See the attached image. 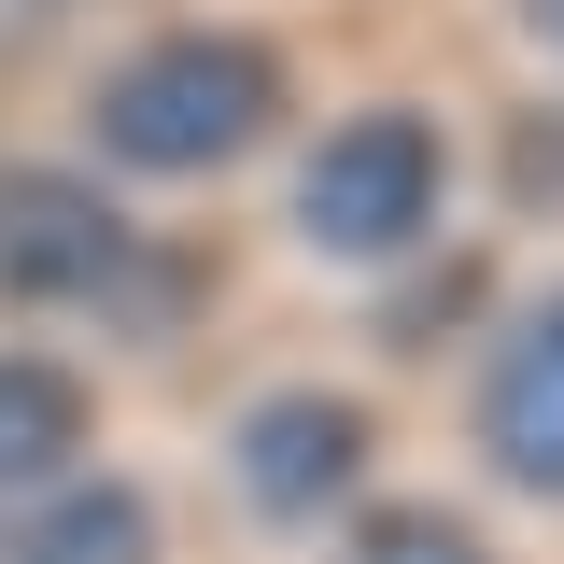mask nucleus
Returning a JSON list of instances; mask_svg holds the SVG:
<instances>
[{
  "mask_svg": "<svg viewBox=\"0 0 564 564\" xmlns=\"http://www.w3.org/2000/svg\"><path fill=\"white\" fill-rule=\"evenodd\" d=\"M128 240H141V212L85 155H0V311H29V339L43 325H99Z\"/></svg>",
  "mask_w": 564,
  "mask_h": 564,
  "instance_id": "obj_4",
  "label": "nucleus"
},
{
  "mask_svg": "<svg viewBox=\"0 0 564 564\" xmlns=\"http://www.w3.org/2000/svg\"><path fill=\"white\" fill-rule=\"evenodd\" d=\"M0 564H170V494L128 466H70L57 494L0 508Z\"/></svg>",
  "mask_w": 564,
  "mask_h": 564,
  "instance_id": "obj_7",
  "label": "nucleus"
},
{
  "mask_svg": "<svg viewBox=\"0 0 564 564\" xmlns=\"http://www.w3.org/2000/svg\"><path fill=\"white\" fill-rule=\"evenodd\" d=\"M466 325H494V254H410V269H381V296H367V339L381 352H437L466 339Z\"/></svg>",
  "mask_w": 564,
  "mask_h": 564,
  "instance_id": "obj_8",
  "label": "nucleus"
},
{
  "mask_svg": "<svg viewBox=\"0 0 564 564\" xmlns=\"http://www.w3.org/2000/svg\"><path fill=\"white\" fill-rule=\"evenodd\" d=\"M70 466H99V367L57 339H0V508L57 494Z\"/></svg>",
  "mask_w": 564,
  "mask_h": 564,
  "instance_id": "obj_6",
  "label": "nucleus"
},
{
  "mask_svg": "<svg viewBox=\"0 0 564 564\" xmlns=\"http://www.w3.org/2000/svg\"><path fill=\"white\" fill-rule=\"evenodd\" d=\"M70 128L113 198L128 184H226L296 128V57H282V29H240V14H155L85 70Z\"/></svg>",
  "mask_w": 564,
  "mask_h": 564,
  "instance_id": "obj_1",
  "label": "nucleus"
},
{
  "mask_svg": "<svg viewBox=\"0 0 564 564\" xmlns=\"http://www.w3.org/2000/svg\"><path fill=\"white\" fill-rule=\"evenodd\" d=\"M339 564H508L494 522H466L452 494H367L339 522Z\"/></svg>",
  "mask_w": 564,
  "mask_h": 564,
  "instance_id": "obj_9",
  "label": "nucleus"
},
{
  "mask_svg": "<svg viewBox=\"0 0 564 564\" xmlns=\"http://www.w3.org/2000/svg\"><path fill=\"white\" fill-rule=\"evenodd\" d=\"M494 212L564 226V99H508L494 113Z\"/></svg>",
  "mask_w": 564,
  "mask_h": 564,
  "instance_id": "obj_11",
  "label": "nucleus"
},
{
  "mask_svg": "<svg viewBox=\"0 0 564 564\" xmlns=\"http://www.w3.org/2000/svg\"><path fill=\"white\" fill-rule=\"evenodd\" d=\"M198 282H212V254H184V240L141 226L128 269H113V296H99V325H113V339H184V325H198Z\"/></svg>",
  "mask_w": 564,
  "mask_h": 564,
  "instance_id": "obj_10",
  "label": "nucleus"
},
{
  "mask_svg": "<svg viewBox=\"0 0 564 564\" xmlns=\"http://www.w3.org/2000/svg\"><path fill=\"white\" fill-rule=\"evenodd\" d=\"M466 466L522 508H564V269L508 296L466 367Z\"/></svg>",
  "mask_w": 564,
  "mask_h": 564,
  "instance_id": "obj_5",
  "label": "nucleus"
},
{
  "mask_svg": "<svg viewBox=\"0 0 564 564\" xmlns=\"http://www.w3.org/2000/svg\"><path fill=\"white\" fill-rule=\"evenodd\" d=\"M212 480L254 536H339L381 480V410L352 381H254L212 437Z\"/></svg>",
  "mask_w": 564,
  "mask_h": 564,
  "instance_id": "obj_3",
  "label": "nucleus"
},
{
  "mask_svg": "<svg viewBox=\"0 0 564 564\" xmlns=\"http://www.w3.org/2000/svg\"><path fill=\"white\" fill-rule=\"evenodd\" d=\"M508 29H522V43L551 57V85H564V0H508Z\"/></svg>",
  "mask_w": 564,
  "mask_h": 564,
  "instance_id": "obj_12",
  "label": "nucleus"
},
{
  "mask_svg": "<svg viewBox=\"0 0 564 564\" xmlns=\"http://www.w3.org/2000/svg\"><path fill=\"white\" fill-rule=\"evenodd\" d=\"M452 184H466V155H452L437 99H410V85L395 99H339L296 141V170H282V240L352 269V282H381V269L452 240Z\"/></svg>",
  "mask_w": 564,
  "mask_h": 564,
  "instance_id": "obj_2",
  "label": "nucleus"
}]
</instances>
